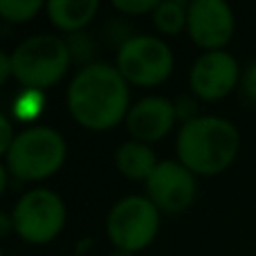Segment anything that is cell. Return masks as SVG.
Returning a JSON list of instances; mask_svg holds the SVG:
<instances>
[{
	"instance_id": "15",
	"label": "cell",
	"mask_w": 256,
	"mask_h": 256,
	"mask_svg": "<svg viewBox=\"0 0 256 256\" xmlns=\"http://www.w3.org/2000/svg\"><path fill=\"white\" fill-rule=\"evenodd\" d=\"M43 92L38 90H22L16 99H14V120L20 124H30L43 112Z\"/></svg>"
},
{
	"instance_id": "5",
	"label": "cell",
	"mask_w": 256,
	"mask_h": 256,
	"mask_svg": "<svg viewBox=\"0 0 256 256\" xmlns=\"http://www.w3.org/2000/svg\"><path fill=\"white\" fill-rule=\"evenodd\" d=\"M66 202L52 189H32L16 200L12 209L14 232L30 245L52 243L66 227Z\"/></svg>"
},
{
	"instance_id": "20",
	"label": "cell",
	"mask_w": 256,
	"mask_h": 256,
	"mask_svg": "<svg viewBox=\"0 0 256 256\" xmlns=\"http://www.w3.org/2000/svg\"><path fill=\"white\" fill-rule=\"evenodd\" d=\"M176 112H178V120L182 122V124H189V122H194L198 115V104L194 102L191 97H180L176 102Z\"/></svg>"
},
{
	"instance_id": "9",
	"label": "cell",
	"mask_w": 256,
	"mask_h": 256,
	"mask_svg": "<svg viewBox=\"0 0 256 256\" xmlns=\"http://www.w3.org/2000/svg\"><path fill=\"white\" fill-rule=\"evenodd\" d=\"M240 70L234 54L227 50L204 52L194 61L189 72V88L202 102H220L240 84Z\"/></svg>"
},
{
	"instance_id": "23",
	"label": "cell",
	"mask_w": 256,
	"mask_h": 256,
	"mask_svg": "<svg viewBox=\"0 0 256 256\" xmlns=\"http://www.w3.org/2000/svg\"><path fill=\"white\" fill-rule=\"evenodd\" d=\"M14 232V220H12V214L2 212L0 214V236H9Z\"/></svg>"
},
{
	"instance_id": "13",
	"label": "cell",
	"mask_w": 256,
	"mask_h": 256,
	"mask_svg": "<svg viewBox=\"0 0 256 256\" xmlns=\"http://www.w3.org/2000/svg\"><path fill=\"white\" fill-rule=\"evenodd\" d=\"M158 164L160 160L155 155V150L148 144H142V142L128 140L124 144H120V148L115 150V166L128 180L146 182Z\"/></svg>"
},
{
	"instance_id": "17",
	"label": "cell",
	"mask_w": 256,
	"mask_h": 256,
	"mask_svg": "<svg viewBox=\"0 0 256 256\" xmlns=\"http://www.w3.org/2000/svg\"><path fill=\"white\" fill-rule=\"evenodd\" d=\"M66 45L70 50L72 63H81V66H90L94 56V40L90 38L88 32H76V34L66 36Z\"/></svg>"
},
{
	"instance_id": "6",
	"label": "cell",
	"mask_w": 256,
	"mask_h": 256,
	"mask_svg": "<svg viewBox=\"0 0 256 256\" xmlns=\"http://www.w3.org/2000/svg\"><path fill=\"white\" fill-rule=\"evenodd\" d=\"M160 209L146 196H126L117 200L106 218V234L112 248L124 252H142L160 232Z\"/></svg>"
},
{
	"instance_id": "22",
	"label": "cell",
	"mask_w": 256,
	"mask_h": 256,
	"mask_svg": "<svg viewBox=\"0 0 256 256\" xmlns=\"http://www.w3.org/2000/svg\"><path fill=\"white\" fill-rule=\"evenodd\" d=\"M14 76V63H12V52H0V84H7Z\"/></svg>"
},
{
	"instance_id": "19",
	"label": "cell",
	"mask_w": 256,
	"mask_h": 256,
	"mask_svg": "<svg viewBox=\"0 0 256 256\" xmlns=\"http://www.w3.org/2000/svg\"><path fill=\"white\" fill-rule=\"evenodd\" d=\"M18 132H14V122L7 112L0 115V155H4L9 148H12L14 140H16Z\"/></svg>"
},
{
	"instance_id": "1",
	"label": "cell",
	"mask_w": 256,
	"mask_h": 256,
	"mask_svg": "<svg viewBox=\"0 0 256 256\" xmlns=\"http://www.w3.org/2000/svg\"><path fill=\"white\" fill-rule=\"evenodd\" d=\"M68 110L88 130H110L126 122L130 110L128 81L110 63H90L72 76L68 86Z\"/></svg>"
},
{
	"instance_id": "25",
	"label": "cell",
	"mask_w": 256,
	"mask_h": 256,
	"mask_svg": "<svg viewBox=\"0 0 256 256\" xmlns=\"http://www.w3.org/2000/svg\"><path fill=\"white\" fill-rule=\"evenodd\" d=\"M7 256H18V254H7Z\"/></svg>"
},
{
	"instance_id": "3",
	"label": "cell",
	"mask_w": 256,
	"mask_h": 256,
	"mask_svg": "<svg viewBox=\"0 0 256 256\" xmlns=\"http://www.w3.org/2000/svg\"><path fill=\"white\" fill-rule=\"evenodd\" d=\"M68 158V144L58 130L50 126H27L16 135L12 148L2 155L14 180L38 182L52 178Z\"/></svg>"
},
{
	"instance_id": "18",
	"label": "cell",
	"mask_w": 256,
	"mask_h": 256,
	"mask_svg": "<svg viewBox=\"0 0 256 256\" xmlns=\"http://www.w3.org/2000/svg\"><path fill=\"white\" fill-rule=\"evenodd\" d=\"M160 0H115L112 7L124 16H144V14H153Z\"/></svg>"
},
{
	"instance_id": "24",
	"label": "cell",
	"mask_w": 256,
	"mask_h": 256,
	"mask_svg": "<svg viewBox=\"0 0 256 256\" xmlns=\"http://www.w3.org/2000/svg\"><path fill=\"white\" fill-rule=\"evenodd\" d=\"M108 256H135V254H130V252H124V250H112Z\"/></svg>"
},
{
	"instance_id": "11",
	"label": "cell",
	"mask_w": 256,
	"mask_h": 256,
	"mask_svg": "<svg viewBox=\"0 0 256 256\" xmlns=\"http://www.w3.org/2000/svg\"><path fill=\"white\" fill-rule=\"evenodd\" d=\"M178 122L176 102L160 94H150V97L140 99L132 104L130 110L126 115V128L132 135L135 142L142 144H153L166 137L173 130Z\"/></svg>"
},
{
	"instance_id": "8",
	"label": "cell",
	"mask_w": 256,
	"mask_h": 256,
	"mask_svg": "<svg viewBox=\"0 0 256 256\" xmlns=\"http://www.w3.org/2000/svg\"><path fill=\"white\" fill-rule=\"evenodd\" d=\"M146 184V198L162 214H180L198 196V180L180 160H162L150 173Z\"/></svg>"
},
{
	"instance_id": "7",
	"label": "cell",
	"mask_w": 256,
	"mask_h": 256,
	"mask_svg": "<svg viewBox=\"0 0 256 256\" xmlns=\"http://www.w3.org/2000/svg\"><path fill=\"white\" fill-rule=\"evenodd\" d=\"M115 68L128 86L155 88L173 72V52L166 40L153 34H135L117 48Z\"/></svg>"
},
{
	"instance_id": "10",
	"label": "cell",
	"mask_w": 256,
	"mask_h": 256,
	"mask_svg": "<svg viewBox=\"0 0 256 256\" xmlns=\"http://www.w3.org/2000/svg\"><path fill=\"white\" fill-rule=\"evenodd\" d=\"M186 32L204 52L225 50L236 32L234 9L225 0H191Z\"/></svg>"
},
{
	"instance_id": "14",
	"label": "cell",
	"mask_w": 256,
	"mask_h": 256,
	"mask_svg": "<svg viewBox=\"0 0 256 256\" xmlns=\"http://www.w3.org/2000/svg\"><path fill=\"white\" fill-rule=\"evenodd\" d=\"M150 18H153L155 30L162 36H178L182 30H186L189 2H184V0H162V2H158Z\"/></svg>"
},
{
	"instance_id": "12",
	"label": "cell",
	"mask_w": 256,
	"mask_h": 256,
	"mask_svg": "<svg viewBox=\"0 0 256 256\" xmlns=\"http://www.w3.org/2000/svg\"><path fill=\"white\" fill-rule=\"evenodd\" d=\"M97 0H48L45 2V14L50 22L66 36L84 32L97 16Z\"/></svg>"
},
{
	"instance_id": "21",
	"label": "cell",
	"mask_w": 256,
	"mask_h": 256,
	"mask_svg": "<svg viewBox=\"0 0 256 256\" xmlns=\"http://www.w3.org/2000/svg\"><path fill=\"white\" fill-rule=\"evenodd\" d=\"M240 88H243V94L250 99L252 104H256V61L250 63L243 70V76H240Z\"/></svg>"
},
{
	"instance_id": "16",
	"label": "cell",
	"mask_w": 256,
	"mask_h": 256,
	"mask_svg": "<svg viewBox=\"0 0 256 256\" xmlns=\"http://www.w3.org/2000/svg\"><path fill=\"white\" fill-rule=\"evenodd\" d=\"M45 9L40 0H0V16L7 22H27Z\"/></svg>"
},
{
	"instance_id": "2",
	"label": "cell",
	"mask_w": 256,
	"mask_h": 256,
	"mask_svg": "<svg viewBox=\"0 0 256 256\" xmlns=\"http://www.w3.org/2000/svg\"><path fill=\"white\" fill-rule=\"evenodd\" d=\"M238 148V128L216 115H200L189 124H182L176 137L178 160L196 176H218L227 171Z\"/></svg>"
},
{
	"instance_id": "4",
	"label": "cell",
	"mask_w": 256,
	"mask_h": 256,
	"mask_svg": "<svg viewBox=\"0 0 256 256\" xmlns=\"http://www.w3.org/2000/svg\"><path fill=\"white\" fill-rule=\"evenodd\" d=\"M14 79L22 86V90L52 88L70 70V50L66 38L54 34H34L20 40L12 52Z\"/></svg>"
}]
</instances>
